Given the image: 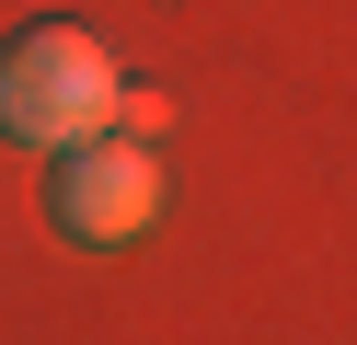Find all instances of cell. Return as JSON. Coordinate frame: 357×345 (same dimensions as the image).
Returning <instances> with one entry per match:
<instances>
[{
  "label": "cell",
  "instance_id": "3",
  "mask_svg": "<svg viewBox=\"0 0 357 345\" xmlns=\"http://www.w3.org/2000/svg\"><path fill=\"white\" fill-rule=\"evenodd\" d=\"M116 127H127V138H162V127H173V92L127 81V92H116Z\"/></svg>",
  "mask_w": 357,
  "mask_h": 345
},
{
  "label": "cell",
  "instance_id": "2",
  "mask_svg": "<svg viewBox=\"0 0 357 345\" xmlns=\"http://www.w3.org/2000/svg\"><path fill=\"white\" fill-rule=\"evenodd\" d=\"M47 219H58V242H81V253H127L162 219V161H150V138L104 127V138H81V150H58Z\"/></svg>",
  "mask_w": 357,
  "mask_h": 345
},
{
  "label": "cell",
  "instance_id": "1",
  "mask_svg": "<svg viewBox=\"0 0 357 345\" xmlns=\"http://www.w3.org/2000/svg\"><path fill=\"white\" fill-rule=\"evenodd\" d=\"M116 92H127V69L81 23H24V35L0 46V138H24V150L104 138L116 127Z\"/></svg>",
  "mask_w": 357,
  "mask_h": 345
}]
</instances>
